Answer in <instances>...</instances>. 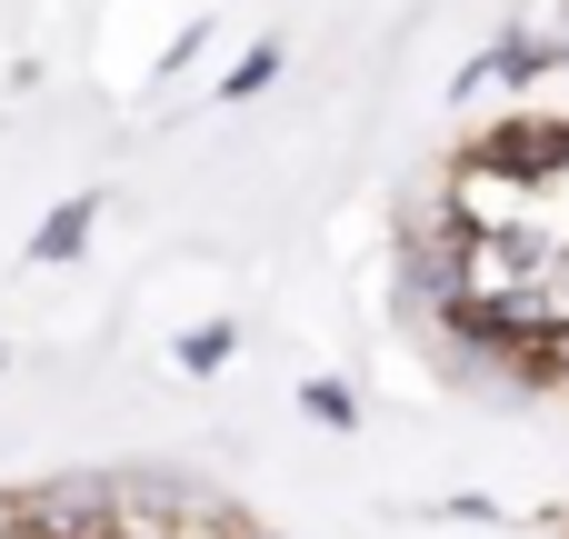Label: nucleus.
I'll return each mask as SVG.
<instances>
[{
  "mask_svg": "<svg viewBox=\"0 0 569 539\" xmlns=\"http://www.w3.org/2000/svg\"><path fill=\"white\" fill-rule=\"evenodd\" d=\"M450 330L510 350L530 380L569 370V120H500L450 160Z\"/></svg>",
  "mask_w": 569,
  "mask_h": 539,
  "instance_id": "f257e3e1",
  "label": "nucleus"
},
{
  "mask_svg": "<svg viewBox=\"0 0 569 539\" xmlns=\"http://www.w3.org/2000/svg\"><path fill=\"white\" fill-rule=\"evenodd\" d=\"M0 539H250V530L180 490H40V500L0 510Z\"/></svg>",
  "mask_w": 569,
  "mask_h": 539,
  "instance_id": "f03ea898",
  "label": "nucleus"
}]
</instances>
